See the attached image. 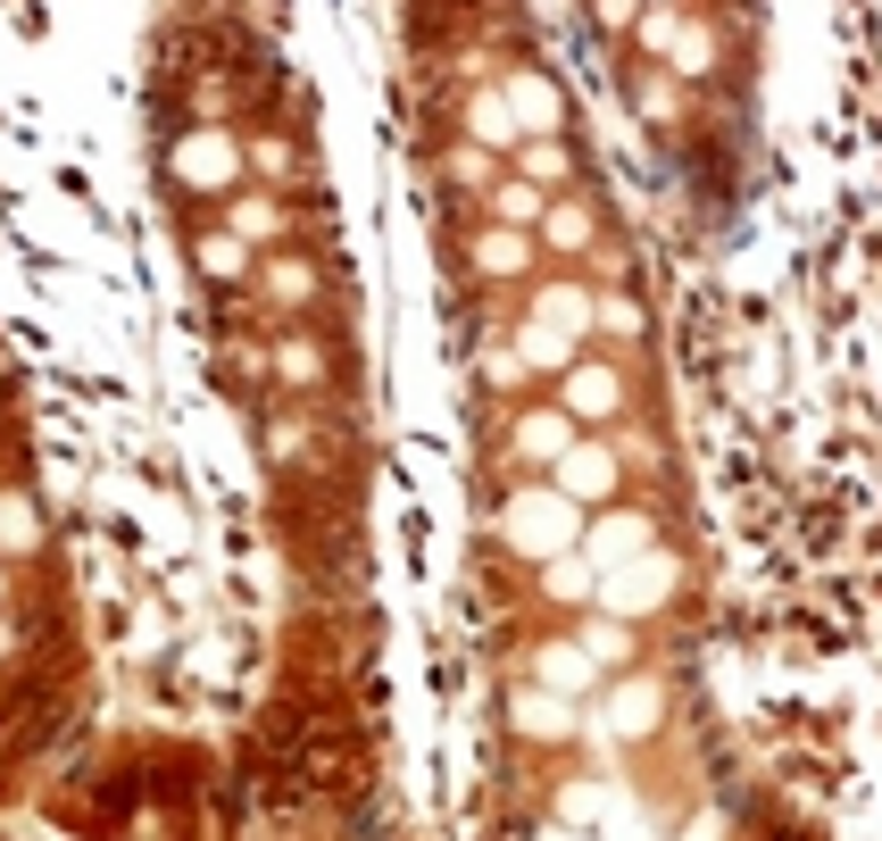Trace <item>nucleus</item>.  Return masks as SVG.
Masks as SVG:
<instances>
[{"label": "nucleus", "instance_id": "4", "mask_svg": "<svg viewBox=\"0 0 882 841\" xmlns=\"http://www.w3.org/2000/svg\"><path fill=\"white\" fill-rule=\"evenodd\" d=\"M516 267H525V242H500V234H491V242H483V276H516Z\"/></svg>", "mask_w": 882, "mask_h": 841}, {"label": "nucleus", "instance_id": "3", "mask_svg": "<svg viewBox=\"0 0 882 841\" xmlns=\"http://www.w3.org/2000/svg\"><path fill=\"white\" fill-rule=\"evenodd\" d=\"M541 667H550V683H558V692H566V683L583 692V683H591V658H583V650H550Z\"/></svg>", "mask_w": 882, "mask_h": 841}, {"label": "nucleus", "instance_id": "1", "mask_svg": "<svg viewBox=\"0 0 882 841\" xmlns=\"http://www.w3.org/2000/svg\"><path fill=\"white\" fill-rule=\"evenodd\" d=\"M608 484H616V467H608V450H566V491H583V500H600Z\"/></svg>", "mask_w": 882, "mask_h": 841}, {"label": "nucleus", "instance_id": "2", "mask_svg": "<svg viewBox=\"0 0 882 841\" xmlns=\"http://www.w3.org/2000/svg\"><path fill=\"white\" fill-rule=\"evenodd\" d=\"M566 409L608 417V409H616V375H566Z\"/></svg>", "mask_w": 882, "mask_h": 841}]
</instances>
